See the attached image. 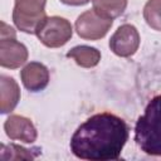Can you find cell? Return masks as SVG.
Listing matches in <instances>:
<instances>
[{
  "instance_id": "obj_6",
  "label": "cell",
  "mask_w": 161,
  "mask_h": 161,
  "mask_svg": "<svg viewBox=\"0 0 161 161\" xmlns=\"http://www.w3.org/2000/svg\"><path fill=\"white\" fill-rule=\"evenodd\" d=\"M112 25V20L99 16L93 9L84 11L75 21V31L83 39L96 40L103 38Z\"/></svg>"
},
{
  "instance_id": "obj_8",
  "label": "cell",
  "mask_w": 161,
  "mask_h": 161,
  "mask_svg": "<svg viewBox=\"0 0 161 161\" xmlns=\"http://www.w3.org/2000/svg\"><path fill=\"white\" fill-rule=\"evenodd\" d=\"M5 132L11 140H20L26 143H33L36 140V130L29 118L13 114L4 123Z\"/></svg>"
},
{
  "instance_id": "obj_2",
  "label": "cell",
  "mask_w": 161,
  "mask_h": 161,
  "mask_svg": "<svg viewBox=\"0 0 161 161\" xmlns=\"http://www.w3.org/2000/svg\"><path fill=\"white\" fill-rule=\"evenodd\" d=\"M135 141L147 155L161 156V94L153 97L135 126Z\"/></svg>"
},
{
  "instance_id": "obj_9",
  "label": "cell",
  "mask_w": 161,
  "mask_h": 161,
  "mask_svg": "<svg viewBox=\"0 0 161 161\" xmlns=\"http://www.w3.org/2000/svg\"><path fill=\"white\" fill-rule=\"evenodd\" d=\"M20 77L24 87L31 92H39L44 89L49 83L48 68L38 62H30L26 64L23 68Z\"/></svg>"
},
{
  "instance_id": "obj_12",
  "label": "cell",
  "mask_w": 161,
  "mask_h": 161,
  "mask_svg": "<svg viewBox=\"0 0 161 161\" xmlns=\"http://www.w3.org/2000/svg\"><path fill=\"white\" fill-rule=\"evenodd\" d=\"M92 3L93 10L99 16L109 20L119 16L127 6V0H92Z\"/></svg>"
},
{
  "instance_id": "obj_15",
  "label": "cell",
  "mask_w": 161,
  "mask_h": 161,
  "mask_svg": "<svg viewBox=\"0 0 161 161\" xmlns=\"http://www.w3.org/2000/svg\"><path fill=\"white\" fill-rule=\"evenodd\" d=\"M65 5H73V6H79V5H86L91 0H60Z\"/></svg>"
},
{
  "instance_id": "obj_13",
  "label": "cell",
  "mask_w": 161,
  "mask_h": 161,
  "mask_svg": "<svg viewBox=\"0 0 161 161\" xmlns=\"http://www.w3.org/2000/svg\"><path fill=\"white\" fill-rule=\"evenodd\" d=\"M33 150L24 148L19 145L10 143V145H1V160H33L36 153L31 152Z\"/></svg>"
},
{
  "instance_id": "obj_7",
  "label": "cell",
  "mask_w": 161,
  "mask_h": 161,
  "mask_svg": "<svg viewBox=\"0 0 161 161\" xmlns=\"http://www.w3.org/2000/svg\"><path fill=\"white\" fill-rule=\"evenodd\" d=\"M140 45V35L137 29L131 24L121 25L109 39L111 50L119 57H131Z\"/></svg>"
},
{
  "instance_id": "obj_5",
  "label": "cell",
  "mask_w": 161,
  "mask_h": 161,
  "mask_svg": "<svg viewBox=\"0 0 161 161\" xmlns=\"http://www.w3.org/2000/svg\"><path fill=\"white\" fill-rule=\"evenodd\" d=\"M0 40V64L5 68H18L28 59V50L24 44L15 39V31L11 26L1 21Z\"/></svg>"
},
{
  "instance_id": "obj_11",
  "label": "cell",
  "mask_w": 161,
  "mask_h": 161,
  "mask_svg": "<svg viewBox=\"0 0 161 161\" xmlns=\"http://www.w3.org/2000/svg\"><path fill=\"white\" fill-rule=\"evenodd\" d=\"M68 58H73L75 63L84 68H92L98 64L101 60V53L93 47L88 45H78L70 49L67 53Z\"/></svg>"
},
{
  "instance_id": "obj_14",
  "label": "cell",
  "mask_w": 161,
  "mask_h": 161,
  "mask_svg": "<svg viewBox=\"0 0 161 161\" xmlns=\"http://www.w3.org/2000/svg\"><path fill=\"white\" fill-rule=\"evenodd\" d=\"M143 18L152 29L161 31V0H148L143 8Z\"/></svg>"
},
{
  "instance_id": "obj_10",
  "label": "cell",
  "mask_w": 161,
  "mask_h": 161,
  "mask_svg": "<svg viewBox=\"0 0 161 161\" xmlns=\"http://www.w3.org/2000/svg\"><path fill=\"white\" fill-rule=\"evenodd\" d=\"M0 94H1V113L11 112L19 102L20 91L16 82L6 75L0 77Z\"/></svg>"
},
{
  "instance_id": "obj_3",
  "label": "cell",
  "mask_w": 161,
  "mask_h": 161,
  "mask_svg": "<svg viewBox=\"0 0 161 161\" xmlns=\"http://www.w3.org/2000/svg\"><path fill=\"white\" fill-rule=\"evenodd\" d=\"M45 3L47 0H15L13 20L16 28L24 33L35 34L38 25L47 16Z\"/></svg>"
},
{
  "instance_id": "obj_1",
  "label": "cell",
  "mask_w": 161,
  "mask_h": 161,
  "mask_svg": "<svg viewBox=\"0 0 161 161\" xmlns=\"http://www.w3.org/2000/svg\"><path fill=\"white\" fill-rule=\"evenodd\" d=\"M127 138V123L113 113L102 112L93 114L75 130L70 138V151L83 160H117Z\"/></svg>"
},
{
  "instance_id": "obj_4",
  "label": "cell",
  "mask_w": 161,
  "mask_h": 161,
  "mask_svg": "<svg viewBox=\"0 0 161 161\" xmlns=\"http://www.w3.org/2000/svg\"><path fill=\"white\" fill-rule=\"evenodd\" d=\"M72 33L70 23L60 16H45L35 30L38 39L49 48L64 45L70 39Z\"/></svg>"
}]
</instances>
